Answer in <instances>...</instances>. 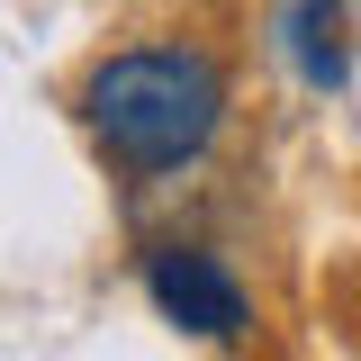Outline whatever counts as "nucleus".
<instances>
[{"label":"nucleus","mask_w":361,"mask_h":361,"mask_svg":"<svg viewBox=\"0 0 361 361\" xmlns=\"http://www.w3.org/2000/svg\"><path fill=\"white\" fill-rule=\"evenodd\" d=\"M73 118L99 145V163L127 180H172L190 163H208V145L226 127V63L208 45H109L73 90Z\"/></svg>","instance_id":"obj_1"},{"label":"nucleus","mask_w":361,"mask_h":361,"mask_svg":"<svg viewBox=\"0 0 361 361\" xmlns=\"http://www.w3.org/2000/svg\"><path fill=\"white\" fill-rule=\"evenodd\" d=\"M145 298H154L163 325L199 334V343H244L253 334V289L208 244H145Z\"/></svg>","instance_id":"obj_2"}]
</instances>
